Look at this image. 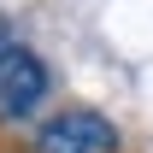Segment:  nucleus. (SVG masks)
I'll list each match as a JSON object with an SVG mask.
<instances>
[{
    "instance_id": "1",
    "label": "nucleus",
    "mask_w": 153,
    "mask_h": 153,
    "mask_svg": "<svg viewBox=\"0 0 153 153\" xmlns=\"http://www.w3.org/2000/svg\"><path fill=\"white\" fill-rule=\"evenodd\" d=\"M30 153H124V130L94 106H59L36 124Z\"/></svg>"
},
{
    "instance_id": "2",
    "label": "nucleus",
    "mask_w": 153,
    "mask_h": 153,
    "mask_svg": "<svg viewBox=\"0 0 153 153\" xmlns=\"http://www.w3.org/2000/svg\"><path fill=\"white\" fill-rule=\"evenodd\" d=\"M47 94H53V71H47V59H41L30 41L12 47L6 65H0V130H18V124L41 118Z\"/></svg>"
},
{
    "instance_id": "3",
    "label": "nucleus",
    "mask_w": 153,
    "mask_h": 153,
    "mask_svg": "<svg viewBox=\"0 0 153 153\" xmlns=\"http://www.w3.org/2000/svg\"><path fill=\"white\" fill-rule=\"evenodd\" d=\"M12 47H24V41H18V24L0 18V65H6V53H12Z\"/></svg>"
}]
</instances>
